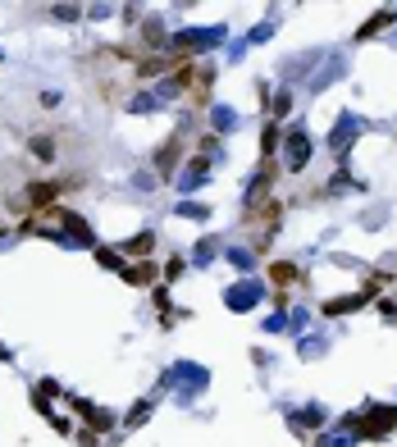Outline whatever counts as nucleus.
<instances>
[{
  "mask_svg": "<svg viewBox=\"0 0 397 447\" xmlns=\"http://www.w3.org/2000/svg\"><path fill=\"white\" fill-rule=\"evenodd\" d=\"M73 188H78V178H69V173H64V178H51V183H32L23 197H28V206L42 215V210L55 206V197H60V192H73Z\"/></svg>",
  "mask_w": 397,
  "mask_h": 447,
  "instance_id": "f257e3e1",
  "label": "nucleus"
},
{
  "mask_svg": "<svg viewBox=\"0 0 397 447\" xmlns=\"http://www.w3.org/2000/svg\"><path fill=\"white\" fill-rule=\"evenodd\" d=\"M356 429L365 434V439H384V434L397 429V406H379V411H370L365 420H356Z\"/></svg>",
  "mask_w": 397,
  "mask_h": 447,
  "instance_id": "f03ea898",
  "label": "nucleus"
},
{
  "mask_svg": "<svg viewBox=\"0 0 397 447\" xmlns=\"http://www.w3.org/2000/svg\"><path fill=\"white\" fill-rule=\"evenodd\" d=\"M178 155H183V133H173V137L156 151V173H164V178H169L173 164H178Z\"/></svg>",
  "mask_w": 397,
  "mask_h": 447,
  "instance_id": "7ed1b4c3",
  "label": "nucleus"
},
{
  "mask_svg": "<svg viewBox=\"0 0 397 447\" xmlns=\"http://www.w3.org/2000/svg\"><path fill=\"white\" fill-rule=\"evenodd\" d=\"M119 274L128 278L133 288H151V283H156V265H151V260H128Z\"/></svg>",
  "mask_w": 397,
  "mask_h": 447,
  "instance_id": "20e7f679",
  "label": "nucleus"
},
{
  "mask_svg": "<svg viewBox=\"0 0 397 447\" xmlns=\"http://www.w3.org/2000/svg\"><path fill=\"white\" fill-rule=\"evenodd\" d=\"M269 283H274L279 293H283L288 283H302V269H297L293 260H274V265H269Z\"/></svg>",
  "mask_w": 397,
  "mask_h": 447,
  "instance_id": "39448f33",
  "label": "nucleus"
},
{
  "mask_svg": "<svg viewBox=\"0 0 397 447\" xmlns=\"http://www.w3.org/2000/svg\"><path fill=\"white\" fill-rule=\"evenodd\" d=\"M393 23V9H379V14L370 18V23H361L356 27V42H365V37H374V32H384V27Z\"/></svg>",
  "mask_w": 397,
  "mask_h": 447,
  "instance_id": "423d86ee",
  "label": "nucleus"
},
{
  "mask_svg": "<svg viewBox=\"0 0 397 447\" xmlns=\"http://www.w3.org/2000/svg\"><path fill=\"white\" fill-rule=\"evenodd\" d=\"M356 306H365V293H356V297H334V301H324V315H347V310H356Z\"/></svg>",
  "mask_w": 397,
  "mask_h": 447,
  "instance_id": "0eeeda50",
  "label": "nucleus"
},
{
  "mask_svg": "<svg viewBox=\"0 0 397 447\" xmlns=\"http://www.w3.org/2000/svg\"><path fill=\"white\" fill-rule=\"evenodd\" d=\"M151 247H156V238H151V233H142V238L128 242V256H133V260H151Z\"/></svg>",
  "mask_w": 397,
  "mask_h": 447,
  "instance_id": "6e6552de",
  "label": "nucleus"
},
{
  "mask_svg": "<svg viewBox=\"0 0 397 447\" xmlns=\"http://www.w3.org/2000/svg\"><path fill=\"white\" fill-rule=\"evenodd\" d=\"M173 87H183V92H188V87H197V73H192V64L173 69Z\"/></svg>",
  "mask_w": 397,
  "mask_h": 447,
  "instance_id": "1a4fd4ad",
  "label": "nucleus"
},
{
  "mask_svg": "<svg viewBox=\"0 0 397 447\" xmlns=\"http://www.w3.org/2000/svg\"><path fill=\"white\" fill-rule=\"evenodd\" d=\"M147 415H151V402H138V406H133V415H128V424H142Z\"/></svg>",
  "mask_w": 397,
  "mask_h": 447,
  "instance_id": "9d476101",
  "label": "nucleus"
},
{
  "mask_svg": "<svg viewBox=\"0 0 397 447\" xmlns=\"http://www.w3.org/2000/svg\"><path fill=\"white\" fill-rule=\"evenodd\" d=\"M274 147H279V128H274V123H269V128H265V160H269V155H274Z\"/></svg>",
  "mask_w": 397,
  "mask_h": 447,
  "instance_id": "9b49d317",
  "label": "nucleus"
},
{
  "mask_svg": "<svg viewBox=\"0 0 397 447\" xmlns=\"http://www.w3.org/2000/svg\"><path fill=\"white\" fill-rule=\"evenodd\" d=\"M32 151H37V155H46V160H51V155H55V147H51V137H32Z\"/></svg>",
  "mask_w": 397,
  "mask_h": 447,
  "instance_id": "f8f14e48",
  "label": "nucleus"
},
{
  "mask_svg": "<svg viewBox=\"0 0 397 447\" xmlns=\"http://www.w3.org/2000/svg\"><path fill=\"white\" fill-rule=\"evenodd\" d=\"M96 260H101V265H110V269H119V256H114V251H105V247L96 251Z\"/></svg>",
  "mask_w": 397,
  "mask_h": 447,
  "instance_id": "ddd939ff",
  "label": "nucleus"
}]
</instances>
